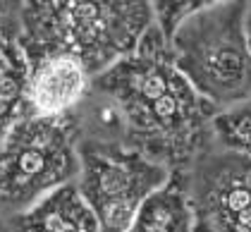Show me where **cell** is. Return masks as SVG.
<instances>
[{
    "label": "cell",
    "mask_w": 251,
    "mask_h": 232,
    "mask_svg": "<svg viewBox=\"0 0 251 232\" xmlns=\"http://www.w3.org/2000/svg\"><path fill=\"white\" fill-rule=\"evenodd\" d=\"M0 12H2V10H0Z\"/></svg>",
    "instance_id": "2e32d148"
},
{
    "label": "cell",
    "mask_w": 251,
    "mask_h": 232,
    "mask_svg": "<svg viewBox=\"0 0 251 232\" xmlns=\"http://www.w3.org/2000/svg\"><path fill=\"white\" fill-rule=\"evenodd\" d=\"M91 89L117 110L122 144L168 170H187L211 149L220 110L182 75L155 24L132 53L91 79Z\"/></svg>",
    "instance_id": "6da1fadb"
},
{
    "label": "cell",
    "mask_w": 251,
    "mask_h": 232,
    "mask_svg": "<svg viewBox=\"0 0 251 232\" xmlns=\"http://www.w3.org/2000/svg\"><path fill=\"white\" fill-rule=\"evenodd\" d=\"M0 232H12V230H10V225H7L2 218H0Z\"/></svg>",
    "instance_id": "9a60e30c"
},
{
    "label": "cell",
    "mask_w": 251,
    "mask_h": 232,
    "mask_svg": "<svg viewBox=\"0 0 251 232\" xmlns=\"http://www.w3.org/2000/svg\"><path fill=\"white\" fill-rule=\"evenodd\" d=\"M20 5H22V0H0V10L2 12H12V10H20Z\"/></svg>",
    "instance_id": "5bb4252c"
},
{
    "label": "cell",
    "mask_w": 251,
    "mask_h": 232,
    "mask_svg": "<svg viewBox=\"0 0 251 232\" xmlns=\"http://www.w3.org/2000/svg\"><path fill=\"white\" fill-rule=\"evenodd\" d=\"M244 31H247V43L251 51V0H247V10H244Z\"/></svg>",
    "instance_id": "4fadbf2b"
},
{
    "label": "cell",
    "mask_w": 251,
    "mask_h": 232,
    "mask_svg": "<svg viewBox=\"0 0 251 232\" xmlns=\"http://www.w3.org/2000/svg\"><path fill=\"white\" fill-rule=\"evenodd\" d=\"M29 55L22 46L20 29L10 20H0V139L29 113L26 105Z\"/></svg>",
    "instance_id": "9c48e42d"
},
{
    "label": "cell",
    "mask_w": 251,
    "mask_h": 232,
    "mask_svg": "<svg viewBox=\"0 0 251 232\" xmlns=\"http://www.w3.org/2000/svg\"><path fill=\"white\" fill-rule=\"evenodd\" d=\"M247 0H227L184 20L170 51L194 89L218 110L251 98V51L244 31Z\"/></svg>",
    "instance_id": "3957f363"
},
{
    "label": "cell",
    "mask_w": 251,
    "mask_h": 232,
    "mask_svg": "<svg viewBox=\"0 0 251 232\" xmlns=\"http://www.w3.org/2000/svg\"><path fill=\"white\" fill-rule=\"evenodd\" d=\"M215 136L234 151L251 155V101L215 115Z\"/></svg>",
    "instance_id": "8fae6325"
},
{
    "label": "cell",
    "mask_w": 251,
    "mask_h": 232,
    "mask_svg": "<svg viewBox=\"0 0 251 232\" xmlns=\"http://www.w3.org/2000/svg\"><path fill=\"white\" fill-rule=\"evenodd\" d=\"M17 12L29 60L72 55L91 77L132 53L153 26L151 0H22Z\"/></svg>",
    "instance_id": "7a4b0ae2"
},
{
    "label": "cell",
    "mask_w": 251,
    "mask_h": 232,
    "mask_svg": "<svg viewBox=\"0 0 251 232\" xmlns=\"http://www.w3.org/2000/svg\"><path fill=\"white\" fill-rule=\"evenodd\" d=\"M89 91L91 75L72 55L50 53L29 60L26 105L31 115H70L84 103Z\"/></svg>",
    "instance_id": "52a82bcc"
},
{
    "label": "cell",
    "mask_w": 251,
    "mask_h": 232,
    "mask_svg": "<svg viewBox=\"0 0 251 232\" xmlns=\"http://www.w3.org/2000/svg\"><path fill=\"white\" fill-rule=\"evenodd\" d=\"M122 232H192L187 170H170L168 182L141 204Z\"/></svg>",
    "instance_id": "30bf717a"
},
{
    "label": "cell",
    "mask_w": 251,
    "mask_h": 232,
    "mask_svg": "<svg viewBox=\"0 0 251 232\" xmlns=\"http://www.w3.org/2000/svg\"><path fill=\"white\" fill-rule=\"evenodd\" d=\"M77 110L46 117L26 113L0 139V211L17 215L79 173Z\"/></svg>",
    "instance_id": "277c9868"
},
{
    "label": "cell",
    "mask_w": 251,
    "mask_h": 232,
    "mask_svg": "<svg viewBox=\"0 0 251 232\" xmlns=\"http://www.w3.org/2000/svg\"><path fill=\"white\" fill-rule=\"evenodd\" d=\"M227 0H151L153 7V22L155 26L163 31L165 39H170L175 29L184 20H189L196 12H203L208 7H215Z\"/></svg>",
    "instance_id": "7c38bea8"
},
{
    "label": "cell",
    "mask_w": 251,
    "mask_h": 232,
    "mask_svg": "<svg viewBox=\"0 0 251 232\" xmlns=\"http://www.w3.org/2000/svg\"><path fill=\"white\" fill-rule=\"evenodd\" d=\"M192 232H251V155L227 149L187 168Z\"/></svg>",
    "instance_id": "8992f818"
},
{
    "label": "cell",
    "mask_w": 251,
    "mask_h": 232,
    "mask_svg": "<svg viewBox=\"0 0 251 232\" xmlns=\"http://www.w3.org/2000/svg\"><path fill=\"white\" fill-rule=\"evenodd\" d=\"M79 192L103 232H122L170 170L115 139L79 141Z\"/></svg>",
    "instance_id": "5b68a950"
},
{
    "label": "cell",
    "mask_w": 251,
    "mask_h": 232,
    "mask_svg": "<svg viewBox=\"0 0 251 232\" xmlns=\"http://www.w3.org/2000/svg\"><path fill=\"white\" fill-rule=\"evenodd\" d=\"M12 232H103L75 182L46 194L26 211L10 215Z\"/></svg>",
    "instance_id": "ba28073f"
}]
</instances>
